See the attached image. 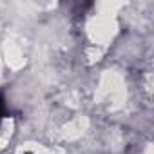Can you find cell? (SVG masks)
Instances as JSON below:
<instances>
[{
  "instance_id": "6da1fadb",
  "label": "cell",
  "mask_w": 154,
  "mask_h": 154,
  "mask_svg": "<svg viewBox=\"0 0 154 154\" xmlns=\"http://www.w3.org/2000/svg\"><path fill=\"white\" fill-rule=\"evenodd\" d=\"M0 118H2V103H0Z\"/></svg>"
}]
</instances>
